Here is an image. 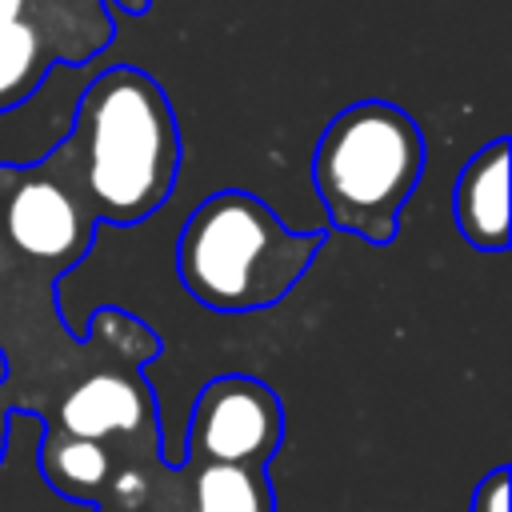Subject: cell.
Returning <instances> with one entry per match:
<instances>
[{"label":"cell","instance_id":"6da1fadb","mask_svg":"<svg viewBox=\"0 0 512 512\" xmlns=\"http://www.w3.org/2000/svg\"><path fill=\"white\" fill-rule=\"evenodd\" d=\"M76 164L96 224L132 228L176 188L180 128L168 92L144 68H104L76 100L72 132L60 140Z\"/></svg>","mask_w":512,"mask_h":512},{"label":"cell","instance_id":"7a4b0ae2","mask_svg":"<svg viewBox=\"0 0 512 512\" xmlns=\"http://www.w3.org/2000/svg\"><path fill=\"white\" fill-rule=\"evenodd\" d=\"M324 244L328 232L288 228L256 192L224 188L184 220L176 276L184 292L212 312H260L304 280Z\"/></svg>","mask_w":512,"mask_h":512},{"label":"cell","instance_id":"3957f363","mask_svg":"<svg viewBox=\"0 0 512 512\" xmlns=\"http://www.w3.org/2000/svg\"><path fill=\"white\" fill-rule=\"evenodd\" d=\"M424 156V132L400 104L356 100L340 108L312 148V188L328 224L364 244H392Z\"/></svg>","mask_w":512,"mask_h":512},{"label":"cell","instance_id":"277c9868","mask_svg":"<svg viewBox=\"0 0 512 512\" xmlns=\"http://www.w3.org/2000/svg\"><path fill=\"white\" fill-rule=\"evenodd\" d=\"M96 228L64 144L36 164H0V232L20 272L52 284L88 256Z\"/></svg>","mask_w":512,"mask_h":512},{"label":"cell","instance_id":"5b68a950","mask_svg":"<svg viewBox=\"0 0 512 512\" xmlns=\"http://www.w3.org/2000/svg\"><path fill=\"white\" fill-rule=\"evenodd\" d=\"M284 440V404L280 396L244 372L212 376L188 420L184 460L204 464H240V468H268Z\"/></svg>","mask_w":512,"mask_h":512},{"label":"cell","instance_id":"8992f818","mask_svg":"<svg viewBox=\"0 0 512 512\" xmlns=\"http://www.w3.org/2000/svg\"><path fill=\"white\" fill-rule=\"evenodd\" d=\"M48 428L80 440L108 444L112 452H140L160 448V420L156 396L136 368H108L96 364L80 372L56 400Z\"/></svg>","mask_w":512,"mask_h":512},{"label":"cell","instance_id":"52a82bcc","mask_svg":"<svg viewBox=\"0 0 512 512\" xmlns=\"http://www.w3.org/2000/svg\"><path fill=\"white\" fill-rule=\"evenodd\" d=\"M136 512H276L268 468L240 464H164L148 460V484Z\"/></svg>","mask_w":512,"mask_h":512},{"label":"cell","instance_id":"ba28073f","mask_svg":"<svg viewBox=\"0 0 512 512\" xmlns=\"http://www.w3.org/2000/svg\"><path fill=\"white\" fill-rule=\"evenodd\" d=\"M452 216L472 248H508V136H496L468 156L452 188Z\"/></svg>","mask_w":512,"mask_h":512},{"label":"cell","instance_id":"9c48e42d","mask_svg":"<svg viewBox=\"0 0 512 512\" xmlns=\"http://www.w3.org/2000/svg\"><path fill=\"white\" fill-rule=\"evenodd\" d=\"M116 460H120V452H112L108 444L64 436L56 428H48L44 444H40V472H44L48 488L68 496V500L92 504V508L104 500L112 472H116Z\"/></svg>","mask_w":512,"mask_h":512},{"label":"cell","instance_id":"30bf717a","mask_svg":"<svg viewBox=\"0 0 512 512\" xmlns=\"http://www.w3.org/2000/svg\"><path fill=\"white\" fill-rule=\"evenodd\" d=\"M60 64L56 44L32 16H16L0 24V112L20 108Z\"/></svg>","mask_w":512,"mask_h":512},{"label":"cell","instance_id":"8fae6325","mask_svg":"<svg viewBox=\"0 0 512 512\" xmlns=\"http://www.w3.org/2000/svg\"><path fill=\"white\" fill-rule=\"evenodd\" d=\"M88 352L100 356V364L108 368H144L152 364L160 352H164V340L140 320L132 316L128 308H116V304H104L92 312L88 320V340H84Z\"/></svg>","mask_w":512,"mask_h":512},{"label":"cell","instance_id":"7c38bea8","mask_svg":"<svg viewBox=\"0 0 512 512\" xmlns=\"http://www.w3.org/2000/svg\"><path fill=\"white\" fill-rule=\"evenodd\" d=\"M508 480H512V468H508V464L492 468V472L476 484L468 512H508Z\"/></svg>","mask_w":512,"mask_h":512},{"label":"cell","instance_id":"4fadbf2b","mask_svg":"<svg viewBox=\"0 0 512 512\" xmlns=\"http://www.w3.org/2000/svg\"><path fill=\"white\" fill-rule=\"evenodd\" d=\"M12 408H16L12 384H0V464H4V452H8V420H12Z\"/></svg>","mask_w":512,"mask_h":512},{"label":"cell","instance_id":"5bb4252c","mask_svg":"<svg viewBox=\"0 0 512 512\" xmlns=\"http://www.w3.org/2000/svg\"><path fill=\"white\" fill-rule=\"evenodd\" d=\"M12 276H20V268H16V260H12V252H8V240H4V232H0V288H4ZM24 276H28V272H24Z\"/></svg>","mask_w":512,"mask_h":512},{"label":"cell","instance_id":"9a60e30c","mask_svg":"<svg viewBox=\"0 0 512 512\" xmlns=\"http://www.w3.org/2000/svg\"><path fill=\"white\" fill-rule=\"evenodd\" d=\"M104 8L108 12L116 8V12H128V16H144L152 8V0H104Z\"/></svg>","mask_w":512,"mask_h":512},{"label":"cell","instance_id":"2e32d148","mask_svg":"<svg viewBox=\"0 0 512 512\" xmlns=\"http://www.w3.org/2000/svg\"><path fill=\"white\" fill-rule=\"evenodd\" d=\"M24 12H28V0H0V24L16 20V16H24Z\"/></svg>","mask_w":512,"mask_h":512},{"label":"cell","instance_id":"e0dca14e","mask_svg":"<svg viewBox=\"0 0 512 512\" xmlns=\"http://www.w3.org/2000/svg\"><path fill=\"white\" fill-rule=\"evenodd\" d=\"M96 512H132V508H108V504H96Z\"/></svg>","mask_w":512,"mask_h":512}]
</instances>
